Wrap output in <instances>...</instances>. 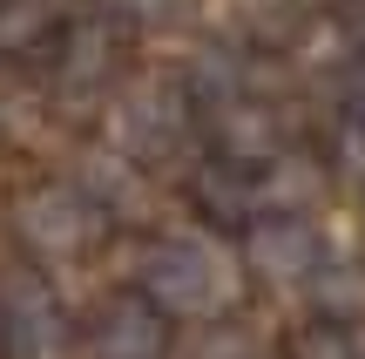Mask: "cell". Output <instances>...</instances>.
Instances as JSON below:
<instances>
[{"mask_svg":"<svg viewBox=\"0 0 365 359\" xmlns=\"http://www.w3.org/2000/svg\"><path fill=\"white\" fill-rule=\"evenodd\" d=\"M115 68V34L102 21H81L68 34V61H61V81H102Z\"/></svg>","mask_w":365,"mask_h":359,"instance_id":"cell-7","label":"cell"},{"mask_svg":"<svg viewBox=\"0 0 365 359\" xmlns=\"http://www.w3.org/2000/svg\"><path fill=\"white\" fill-rule=\"evenodd\" d=\"M102 7L115 14L122 27H176L196 0H102Z\"/></svg>","mask_w":365,"mask_h":359,"instance_id":"cell-10","label":"cell"},{"mask_svg":"<svg viewBox=\"0 0 365 359\" xmlns=\"http://www.w3.org/2000/svg\"><path fill=\"white\" fill-rule=\"evenodd\" d=\"M115 136L122 149H163L182 136V89L176 81H135V89H122L115 102Z\"/></svg>","mask_w":365,"mask_h":359,"instance_id":"cell-3","label":"cell"},{"mask_svg":"<svg viewBox=\"0 0 365 359\" xmlns=\"http://www.w3.org/2000/svg\"><path fill=\"white\" fill-rule=\"evenodd\" d=\"M298 359H352V346H345V339H339V333H331V325H325V333H304Z\"/></svg>","mask_w":365,"mask_h":359,"instance_id":"cell-12","label":"cell"},{"mask_svg":"<svg viewBox=\"0 0 365 359\" xmlns=\"http://www.w3.org/2000/svg\"><path fill=\"white\" fill-rule=\"evenodd\" d=\"M250 258H257V271H271V278H304V271L318 265V238L304 217H271V224L250 231Z\"/></svg>","mask_w":365,"mask_h":359,"instance_id":"cell-5","label":"cell"},{"mask_svg":"<svg viewBox=\"0 0 365 359\" xmlns=\"http://www.w3.org/2000/svg\"><path fill=\"white\" fill-rule=\"evenodd\" d=\"M143 278H149V292H156L163 312H190V319L223 312V305H230V292H237L230 258H223L210 238H163L156 251H149Z\"/></svg>","mask_w":365,"mask_h":359,"instance_id":"cell-1","label":"cell"},{"mask_svg":"<svg viewBox=\"0 0 365 359\" xmlns=\"http://www.w3.org/2000/svg\"><path fill=\"white\" fill-rule=\"evenodd\" d=\"M339 27H345V41H352V48L365 54V0H352V7L339 14Z\"/></svg>","mask_w":365,"mask_h":359,"instance_id":"cell-13","label":"cell"},{"mask_svg":"<svg viewBox=\"0 0 365 359\" xmlns=\"http://www.w3.org/2000/svg\"><path fill=\"white\" fill-rule=\"evenodd\" d=\"M0 325H7V353L14 359H48L61 325H54V298L41 292V278H7L0 285Z\"/></svg>","mask_w":365,"mask_h":359,"instance_id":"cell-4","label":"cell"},{"mask_svg":"<svg viewBox=\"0 0 365 359\" xmlns=\"http://www.w3.org/2000/svg\"><path fill=\"white\" fill-rule=\"evenodd\" d=\"M339 156H345V170H359V176H365V108L339 129Z\"/></svg>","mask_w":365,"mask_h":359,"instance_id":"cell-11","label":"cell"},{"mask_svg":"<svg viewBox=\"0 0 365 359\" xmlns=\"http://www.w3.org/2000/svg\"><path fill=\"white\" fill-rule=\"evenodd\" d=\"M21 238L34 244V251H48V258H61V251H75V244H88V238H95L88 197H81V190H68V183L34 190V197L21 203Z\"/></svg>","mask_w":365,"mask_h":359,"instance_id":"cell-2","label":"cell"},{"mask_svg":"<svg viewBox=\"0 0 365 359\" xmlns=\"http://www.w3.org/2000/svg\"><path fill=\"white\" fill-rule=\"evenodd\" d=\"M48 27H54V0H0V54L34 48Z\"/></svg>","mask_w":365,"mask_h":359,"instance_id":"cell-8","label":"cell"},{"mask_svg":"<svg viewBox=\"0 0 365 359\" xmlns=\"http://www.w3.org/2000/svg\"><path fill=\"white\" fill-rule=\"evenodd\" d=\"M196 190L210 197V211H217V217H250V203H257V183H250L244 170H223V163H217V170H203V183H196Z\"/></svg>","mask_w":365,"mask_h":359,"instance_id":"cell-9","label":"cell"},{"mask_svg":"<svg viewBox=\"0 0 365 359\" xmlns=\"http://www.w3.org/2000/svg\"><path fill=\"white\" fill-rule=\"evenodd\" d=\"M163 353V319L149 305H108L102 319V359H156Z\"/></svg>","mask_w":365,"mask_h":359,"instance_id":"cell-6","label":"cell"}]
</instances>
